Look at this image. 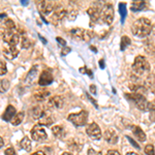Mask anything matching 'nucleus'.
<instances>
[{
  "label": "nucleus",
  "instance_id": "nucleus-17",
  "mask_svg": "<svg viewBox=\"0 0 155 155\" xmlns=\"http://www.w3.org/2000/svg\"><path fill=\"white\" fill-rule=\"evenodd\" d=\"M49 96H50V91H48L47 89L36 90L35 93H34V98L37 101H45Z\"/></svg>",
  "mask_w": 155,
  "mask_h": 155
},
{
  "label": "nucleus",
  "instance_id": "nucleus-14",
  "mask_svg": "<svg viewBox=\"0 0 155 155\" xmlns=\"http://www.w3.org/2000/svg\"><path fill=\"white\" fill-rule=\"evenodd\" d=\"M104 139H106L107 143L116 144L118 142V134H117V132L113 128H109L104 132Z\"/></svg>",
  "mask_w": 155,
  "mask_h": 155
},
{
  "label": "nucleus",
  "instance_id": "nucleus-9",
  "mask_svg": "<svg viewBox=\"0 0 155 155\" xmlns=\"http://www.w3.org/2000/svg\"><path fill=\"white\" fill-rule=\"evenodd\" d=\"M87 134L93 140H101V130L96 123H91L86 128Z\"/></svg>",
  "mask_w": 155,
  "mask_h": 155
},
{
  "label": "nucleus",
  "instance_id": "nucleus-13",
  "mask_svg": "<svg viewBox=\"0 0 155 155\" xmlns=\"http://www.w3.org/2000/svg\"><path fill=\"white\" fill-rule=\"evenodd\" d=\"M66 16V12L64 8H62V7H59L58 9H55V14L52 16V23L54 25H57L58 23L62 21L64 18H65Z\"/></svg>",
  "mask_w": 155,
  "mask_h": 155
},
{
  "label": "nucleus",
  "instance_id": "nucleus-7",
  "mask_svg": "<svg viewBox=\"0 0 155 155\" xmlns=\"http://www.w3.org/2000/svg\"><path fill=\"white\" fill-rule=\"evenodd\" d=\"M101 18L104 23L110 25L113 22L114 19V8L112 4H106L101 9Z\"/></svg>",
  "mask_w": 155,
  "mask_h": 155
},
{
  "label": "nucleus",
  "instance_id": "nucleus-34",
  "mask_svg": "<svg viewBox=\"0 0 155 155\" xmlns=\"http://www.w3.org/2000/svg\"><path fill=\"white\" fill-rule=\"evenodd\" d=\"M6 71H7V68H6L5 62L0 60V76H2V74H5Z\"/></svg>",
  "mask_w": 155,
  "mask_h": 155
},
{
  "label": "nucleus",
  "instance_id": "nucleus-38",
  "mask_svg": "<svg viewBox=\"0 0 155 155\" xmlns=\"http://www.w3.org/2000/svg\"><path fill=\"white\" fill-rule=\"evenodd\" d=\"M56 41L59 42V45H60V46H62V47H65V46H66V41H64L63 38H61V37H57V38H56Z\"/></svg>",
  "mask_w": 155,
  "mask_h": 155
},
{
  "label": "nucleus",
  "instance_id": "nucleus-15",
  "mask_svg": "<svg viewBox=\"0 0 155 155\" xmlns=\"http://www.w3.org/2000/svg\"><path fill=\"white\" fill-rule=\"evenodd\" d=\"M16 114H17V111H16V109H15V107H12L9 104V106H7L5 112H4L3 115H2V119L6 122L12 121V119L16 116Z\"/></svg>",
  "mask_w": 155,
  "mask_h": 155
},
{
  "label": "nucleus",
  "instance_id": "nucleus-49",
  "mask_svg": "<svg viewBox=\"0 0 155 155\" xmlns=\"http://www.w3.org/2000/svg\"><path fill=\"white\" fill-rule=\"evenodd\" d=\"M39 38H41V41H44V44H47V41H46V39H45V38H44V37H41V35H39Z\"/></svg>",
  "mask_w": 155,
  "mask_h": 155
},
{
  "label": "nucleus",
  "instance_id": "nucleus-28",
  "mask_svg": "<svg viewBox=\"0 0 155 155\" xmlns=\"http://www.w3.org/2000/svg\"><path fill=\"white\" fill-rule=\"evenodd\" d=\"M68 148L72 150V151H80L82 148V144H80L79 142L74 141V140H71L68 143Z\"/></svg>",
  "mask_w": 155,
  "mask_h": 155
},
{
  "label": "nucleus",
  "instance_id": "nucleus-27",
  "mask_svg": "<svg viewBox=\"0 0 155 155\" xmlns=\"http://www.w3.org/2000/svg\"><path fill=\"white\" fill-rule=\"evenodd\" d=\"M119 12L121 15V23L123 24L125 21L127 11H126V4L125 3H119Z\"/></svg>",
  "mask_w": 155,
  "mask_h": 155
},
{
  "label": "nucleus",
  "instance_id": "nucleus-36",
  "mask_svg": "<svg viewBox=\"0 0 155 155\" xmlns=\"http://www.w3.org/2000/svg\"><path fill=\"white\" fill-rule=\"evenodd\" d=\"M126 139L128 140L129 142H130V144L132 145V146L134 147V148H137V149H140V145L137 144V143H136V141H134V139H131V137H128V136L126 137Z\"/></svg>",
  "mask_w": 155,
  "mask_h": 155
},
{
  "label": "nucleus",
  "instance_id": "nucleus-23",
  "mask_svg": "<svg viewBox=\"0 0 155 155\" xmlns=\"http://www.w3.org/2000/svg\"><path fill=\"white\" fill-rule=\"evenodd\" d=\"M52 132L56 137L58 139H62L64 136H65V130L63 129V127L61 125H55L52 127Z\"/></svg>",
  "mask_w": 155,
  "mask_h": 155
},
{
  "label": "nucleus",
  "instance_id": "nucleus-52",
  "mask_svg": "<svg viewBox=\"0 0 155 155\" xmlns=\"http://www.w3.org/2000/svg\"><path fill=\"white\" fill-rule=\"evenodd\" d=\"M152 31H153V33L155 35V25H154V26H152Z\"/></svg>",
  "mask_w": 155,
  "mask_h": 155
},
{
  "label": "nucleus",
  "instance_id": "nucleus-8",
  "mask_svg": "<svg viewBox=\"0 0 155 155\" xmlns=\"http://www.w3.org/2000/svg\"><path fill=\"white\" fill-rule=\"evenodd\" d=\"M19 34L14 30H5L3 33V41L9 47H16L19 44Z\"/></svg>",
  "mask_w": 155,
  "mask_h": 155
},
{
  "label": "nucleus",
  "instance_id": "nucleus-42",
  "mask_svg": "<svg viewBox=\"0 0 155 155\" xmlns=\"http://www.w3.org/2000/svg\"><path fill=\"white\" fill-rule=\"evenodd\" d=\"M106 155H121L117 150H109Z\"/></svg>",
  "mask_w": 155,
  "mask_h": 155
},
{
  "label": "nucleus",
  "instance_id": "nucleus-51",
  "mask_svg": "<svg viewBox=\"0 0 155 155\" xmlns=\"http://www.w3.org/2000/svg\"><path fill=\"white\" fill-rule=\"evenodd\" d=\"M90 48H91L92 50H93V52H95V53H96V52H97V50H96L95 48H94V47H93V46H91V47H90Z\"/></svg>",
  "mask_w": 155,
  "mask_h": 155
},
{
  "label": "nucleus",
  "instance_id": "nucleus-26",
  "mask_svg": "<svg viewBox=\"0 0 155 155\" xmlns=\"http://www.w3.org/2000/svg\"><path fill=\"white\" fill-rule=\"evenodd\" d=\"M9 86H11V83H9L8 80H6V79L0 80V93L6 92L7 90L9 89Z\"/></svg>",
  "mask_w": 155,
  "mask_h": 155
},
{
  "label": "nucleus",
  "instance_id": "nucleus-31",
  "mask_svg": "<svg viewBox=\"0 0 155 155\" xmlns=\"http://www.w3.org/2000/svg\"><path fill=\"white\" fill-rule=\"evenodd\" d=\"M52 119L50 118V117H48V116H46V115H45L44 117H42V118L41 119V122H39V124H41L42 126L44 125H50V124H52Z\"/></svg>",
  "mask_w": 155,
  "mask_h": 155
},
{
  "label": "nucleus",
  "instance_id": "nucleus-19",
  "mask_svg": "<svg viewBox=\"0 0 155 155\" xmlns=\"http://www.w3.org/2000/svg\"><path fill=\"white\" fill-rule=\"evenodd\" d=\"M36 77H37V65H34L29 71L28 74H27V77H26V80H25V82H26L28 85H32L34 83V81H35Z\"/></svg>",
  "mask_w": 155,
  "mask_h": 155
},
{
  "label": "nucleus",
  "instance_id": "nucleus-48",
  "mask_svg": "<svg viewBox=\"0 0 155 155\" xmlns=\"http://www.w3.org/2000/svg\"><path fill=\"white\" fill-rule=\"evenodd\" d=\"M3 145H4V142H3V140H2V137H0V148L3 147Z\"/></svg>",
  "mask_w": 155,
  "mask_h": 155
},
{
  "label": "nucleus",
  "instance_id": "nucleus-47",
  "mask_svg": "<svg viewBox=\"0 0 155 155\" xmlns=\"http://www.w3.org/2000/svg\"><path fill=\"white\" fill-rule=\"evenodd\" d=\"M99 65H101V68H104V59H101L99 61Z\"/></svg>",
  "mask_w": 155,
  "mask_h": 155
},
{
  "label": "nucleus",
  "instance_id": "nucleus-29",
  "mask_svg": "<svg viewBox=\"0 0 155 155\" xmlns=\"http://www.w3.org/2000/svg\"><path fill=\"white\" fill-rule=\"evenodd\" d=\"M130 44H131V41H130V38H129V37L122 36L121 45H120V49H121V51H124V50H125L127 47L130 46Z\"/></svg>",
  "mask_w": 155,
  "mask_h": 155
},
{
  "label": "nucleus",
  "instance_id": "nucleus-30",
  "mask_svg": "<svg viewBox=\"0 0 155 155\" xmlns=\"http://www.w3.org/2000/svg\"><path fill=\"white\" fill-rule=\"evenodd\" d=\"M21 46L23 49H28L29 47L31 46V41H30L26 36H23L22 37V41H21Z\"/></svg>",
  "mask_w": 155,
  "mask_h": 155
},
{
  "label": "nucleus",
  "instance_id": "nucleus-6",
  "mask_svg": "<svg viewBox=\"0 0 155 155\" xmlns=\"http://www.w3.org/2000/svg\"><path fill=\"white\" fill-rule=\"evenodd\" d=\"M31 137L34 141L41 142V141H45V140L48 137V134H47V131H46V129L44 128V126L38 123V124H36V125H34L33 128L31 129Z\"/></svg>",
  "mask_w": 155,
  "mask_h": 155
},
{
  "label": "nucleus",
  "instance_id": "nucleus-10",
  "mask_svg": "<svg viewBox=\"0 0 155 155\" xmlns=\"http://www.w3.org/2000/svg\"><path fill=\"white\" fill-rule=\"evenodd\" d=\"M37 7H38V11L44 15H49L50 12L54 9V4L50 1H46V0H42V1L37 2Z\"/></svg>",
  "mask_w": 155,
  "mask_h": 155
},
{
  "label": "nucleus",
  "instance_id": "nucleus-37",
  "mask_svg": "<svg viewBox=\"0 0 155 155\" xmlns=\"http://www.w3.org/2000/svg\"><path fill=\"white\" fill-rule=\"evenodd\" d=\"M80 71H81V72H87V74H89V77L91 78V79H92V78H93V74H92V71H89V69H87L85 66L83 67V68L80 69Z\"/></svg>",
  "mask_w": 155,
  "mask_h": 155
},
{
  "label": "nucleus",
  "instance_id": "nucleus-54",
  "mask_svg": "<svg viewBox=\"0 0 155 155\" xmlns=\"http://www.w3.org/2000/svg\"><path fill=\"white\" fill-rule=\"evenodd\" d=\"M2 17H6V15H4V14L0 15V18H2Z\"/></svg>",
  "mask_w": 155,
  "mask_h": 155
},
{
  "label": "nucleus",
  "instance_id": "nucleus-11",
  "mask_svg": "<svg viewBox=\"0 0 155 155\" xmlns=\"http://www.w3.org/2000/svg\"><path fill=\"white\" fill-rule=\"evenodd\" d=\"M64 104V98L60 95L53 96L52 98L49 99L48 107L50 109H61Z\"/></svg>",
  "mask_w": 155,
  "mask_h": 155
},
{
  "label": "nucleus",
  "instance_id": "nucleus-25",
  "mask_svg": "<svg viewBox=\"0 0 155 155\" xmlns=\"http://www.w3.org/2000/svg\"><path fill=\"white\" fill-rule=\"evenodd\" d=\"M20 145H21V147L23 148L24 150H26V151H31V141L29 140V137H25L22 139V141H21V143H20Z\"/></svg>",
  "mask_w": 155,
  "mask_h": 155
},
{
  "label": "nucleus",
  "instance_id": "nucleus-55",
  "mask_svg": "<svg viewBox=\"0 0 155 155\" xmlns=\"http://www.w3.org/2000/svg\"><path fill=\"white\" fill-rule=\"evenodd\" d=\"M22 3H24L25 5H27V4H28V2H27V1H24V2H22Z\"/></svg>",
  "mask_w": 155,
  "mask_h": 155
},
{
  "label": "nucleus",
  "instance_id": "nucleus-45",
  "mask_svg": "<svg viewBox=\"0 0 155 155\" xmlns=\"http://www.w3.org/2000/svg\"><path fill=\"white\" fill-rule=\"evenodd\" d=\"M150 117H151V120L152 121H155V110L154 111L151 112V115H150Z\"/></svg>",
  "mask_w": 155,
  "mask_h": 155
},
{
  "label": "nucleus",
  "instance_id": "nucleus-3",
  "mask_svg": "<svg viewBox=\"0 0 155 155\" xmlns=\"http://www.w3.org/2000/svg\"><path fill=\"white\" fill-rule=\"evenodd\" d=\"M132 69L137 74H145L150 71V64L143 56H137L132 64Z\"/></svg>",
  "mask_w": 155,
  "mask_h": 155
},
{
  "label": "nucleus",
  "instance_id": "nucleus-2",
  "mask_svg": "<svg viewBox=\"0 0 155 155\" xmlns=\"http://www.w3.org/2000/svg\"><path fill=\"white\" fill-rule=\"evenodd\" d=\"M125 97L128 101H130L134 102L136 106L139 107L142 111H154L155 107L152 104H149L146 101V98L140 93H130V94H125Z\"/></svg>",
  "mask_w": 155,
  "mask_h": 155
},
{
  "label": "nucleus",
  "instance_id": "nucleus-5",
  "mask_svg": "<svg viewBox=\"0 0 155 155\" xmlns=\"http://www.w3.org/2000/svg\"><path fill=\"white\" fill-rule=\"evenodd\" d=\"M68 121H71L74 126H83L86 124L88 119V113L86 111H81L80 113L71 114L67 117Z\"/></svg>",
  "mask_w": 155,
  "mask_h": 155
},
{
  "label": "nucleus",
  "instance_id": "nucleus-43",
  "mask_svg": "<svg viewBox=\"0 0 155 155\" xmlns=\"http://www.w3.org/2000/svg\"><path fill=\"white\" fill-rule=\"evenodd\" d=\"M87 96H88V98L90 99V101H91V102H92V104H94V106H95L96 107H98V104H96V101H94V99H93V98H92V97H91V96H90V95H89V94H88V93H87Z\"/></svg>",
  "mask_w": 155,
  "mask_h": 155
},
{
  "label": "nucleus",
  "instance_id": "nucleus-12",
  "mask_svg": "<svg viewBox=\"0 0 155 155\" xmlns=\"http://www.w3.org/2000/svg\"><path fill=\"white\" fill-rule=\"evenodd\" d=\"M53 82V76L52 74L48 71H44L41 72V74L39 76L38 79V84L41 86H48V85L52 84Z\"/></svg>",
  "mask_w": 155,
  "mask_h": 155
},
{
  "label": "nucleus",
  "instance_id": "nucleus-39",
  "mask_svg": "<svg viewBox=\"0 0 155 155\" xmlns=\"http://www.w3.org/2000/svg\"><path fill=\"white\" fill-rule=\"evenodd\" d=\"M88 155H101V152H97L94 149L91 148V149L88 150Z\"/></svg>",
  "mask_w": 155,
  "mask_h": 155
},
{
  "label": "nucleus",
  "instance_id": "nucleus-44",
  "mask_svg": "<svg viewBox=\"0 0 155 155\" xmlns=\"http://www.w3.org/2000/svg\"><path fill=\"white\" fill-rule=\"evenodd\" d=\"M90 90H91V92L93 94H96V88L94 85H91V86H90Z\"/></svg>",
  "mask_w": 155,
  "mask_h": 155
},
{
  "label": "nucleus",
  "instance_id": "nucleus-40",
  "mask_svg": "<svg viewBox=\"0 0 155 155\" xmlns=\"http://www.w3.org/2000/svg\"><path fill=\"white\" fill-rule=\"evenodd\" d=\"M5 155H16V152L12 148H7L5 150Z\"/></svg>",
  "mask_w": 155,
  "mask_h": 155
},
{
  "label": "nucleus",
  "instance_id": "nucleus-33",
  "mask_svg": "<svg viewBox=\"0 0 155 155\" xmlns=\"http://www.w3.org/2000/svg\"><path fill=\"white\" fill-rule=\"evenodd\" d=\"M145 153L147 155H155V152H154V147L152 145H147L145 147Z\"/></svg>",
  "mask_w": 155,
  "mask_h": 155
},
{
  "label": "nucleus",
  "instance_id": "nucleus-4",
  "mask_svg": "<svg viewBox=\"0 0 155 155\" xmlns=\"http://www.w3.org/2000/svg\"><path fill=\"white\" fill-rule=\"evenodd\" d=\"M71 36L76 41H90L92 37L94 36V33L92 31L82 28H74L69 32Z\"/></svg>",
  "mask_w": 155,
  "mask_h": 155
},
{
  "label": "nucleus",
  "instance_id": "nucleus-21",
  "mask_svg": "<svg viewBox=\"0 0 155 155\" xmlns=\"http://www.w3.org/2000/svg\"><path fill=\"white\" fill-rule=\"evenodd\" d=\"M45 115H46V112H45L42 107L37 106V107H34L33 110H32V116H33L34 119H41Z\"/></svg>",
  "mask_w": 155,
  "mask_h": 155
},
{
  "label": "nucleus",
  "instance_id": "nucleus-35",
  "mask_svg": "<svg viewBox=\"0 0 155 155\" xmlns=\"http://www.w3.org/2000/svg\"><path fill=\"white\" fill-rule=\"evenodd\" d=\"M76 17H77L76 11H71L68 12V15H67V18H68L69 21H74V20L76 19Z\"/></svg>",
  "mask_w": 155,
  "mask_h": 155
},
{
  "label": "nucleus",
  "instance_id": "nucleus-18",
  "mask_svg": "<svg viewBox=\"0 0 155 155\" xmlns=\"http://www.w3.org/2000/svg\"><path fill=\"white\" fill-rule=\"evenodd\" d=\"M87 14L89 15L90 19H91V23H95V22L98 21L99 19V16H101V14H99V11L97 7H89L88 9H87Z\"/></svg>",
  "mask_w": 155,
  "mask_h": 155
},
{
  "label": "nucleus",
  "instance_id": "nucleus-22",
  "mask_svg": "<svg viewBox=\"0 0 155 155\" xmlns=\"http://www.w3.org/2000/svg\"><path fill=\"white\" fill-rule=\"evenodd\" d=\"M132 132H134V134L137 137V139L139 140V141L145 142V140H146V134H145V132L142 130L141 127L134 126L132 127Z\"/></svg>",
  "mask_w": 155,
  "mask_h": 155
},
{
  "label": "nucleus",
  "instance_id": "nucleus-16",
  "mask_svg": "<svg viewBox=\"0 0 155 155\" xmlns=\"http://www.w3.org/2000/svg\"><path fill=\"white\" fill-rule=\"evenodd\" d=\"M3 55L5 56V58L9 60H14L19 55V50L16 47H8V48L3 50Z\"/></svg>",
  "mask_w": 155,
  "mask_h": 155
},
{
  "label": "nucleus",
  "instance_id": "nucleus-41",
  "mask_svg": "<svg viewBox=\"0 0 155 155\" xmlns=\"http://www.w3.org/2000/svg\"><path fill=\"white\" fill-rule=\"evenodd\" d=\"M69 52H71V48H68V47H64L63 50H62V52H61V55L62 56H65V55L68 54Z\"/></svg>",
  "mask_w": 155,
  "mask_h": 155
},
{
  "label": "nucleus",
  "instance_id": "nucleus-53",
  "mask_svg": "<svg viewBox=\"0 0 155 155\" xmlns=\"http://www.w3.org/2000/svg\"><path fill=\"white\" fill-rule=\"evenodd\" d=\"M62 155H72V154H71V153H68V152H64V153H63V154H62Z\"/></svg>",
  "mask_w": 155,
  "mask_h": 155
},
{
  "label": "nucleus",
  "instance_id": "nucleus-46",
  "mask_svg": "<svg viewBox=\"0 0 155 155\" xmlns=\"http://www.w3.org/2000/svg\"><path fill=\"white\" fill-rule=\"evenodd\" d=\"M31 155H46V154H45L42 151H37V152H34V153Z\"/></svg>",
  "mask_w": 155,
  "mask_h": 155
},
{
  "label": "nucleus",
  "instance_id": "nucleus-32",
  "mask_svg": "<svg viewBox=\"0 0 155 155\" xmlns=\"http://www.w3.org/2000/svg\"><path fill=\"white\" fill-rule=\"evenodd\" d=\"M4 27L6 28V30H15L16 25H15L14 21H12V20H6L5 23H4Z\"/></svg>",
  "mask_w": 155,
  "mask_h": 155
},
{
  "label": "nucleus",
  "instance_id": "nucleus-20",
  "mask_svg": "<svg viewBox=\"0 0 155 155\" xmlns=\"http://www.w3.org/2000/svg\"><path fill=\"white\" fill-rule=\"evenodd\" d=\"M147 7L146 1H134L130 5V8L132 12H140L143 11Z\"/></svg>",
  "mask_w": 155,
  "mask_h": 155
},
{
  "label": "nucleus",
  "instance_id": "nucleus-24",
  "mask_svg": "<svg viewBox=\"0 0 155 155\" xmlns=\"http://www.w3.org/2000/svg\"><path fill=\"white\" fill-rule=\"evenodd\" d=\"M23 119H24V113H23V112H19V113H17L16 116L12 119L11 122H12V124L14 126H18V125H20V124L22 123Z\"/></svg>",
  "mask_w": 155,
  "mask_h": 155
},
{
  "label": "nucleus",
  "instance_id": "nucleus-1",
  "mask_svg": "<svg viewBox=\"0 0 155 155\" xmlns=\"http://www.w3.org/2000/svg\"><path fill=\"white\" fill-rule=\"evenodd\" d=\"M152 31V24L147 18H140L134 22L131 32L137 37H146Z\"/></svg>",
  "mask_w": 155,
  "mask_h": 155
},
{
  "label": "nucleus",
  "instance_id": "nucleus-50",
  "mask_svg": "<svg viewBox=\"0 0 155 155\" xmlns=\"http://www.w3.org/2000/svg\"><path fill=\"white\" fill-rule=\"evenodd\" d=\"M126 155H139V154L134 153V152H129V153H127Z\"/></svg>",
  "mask_w": 155,
  "mask_h": 155
}]
</instances>
